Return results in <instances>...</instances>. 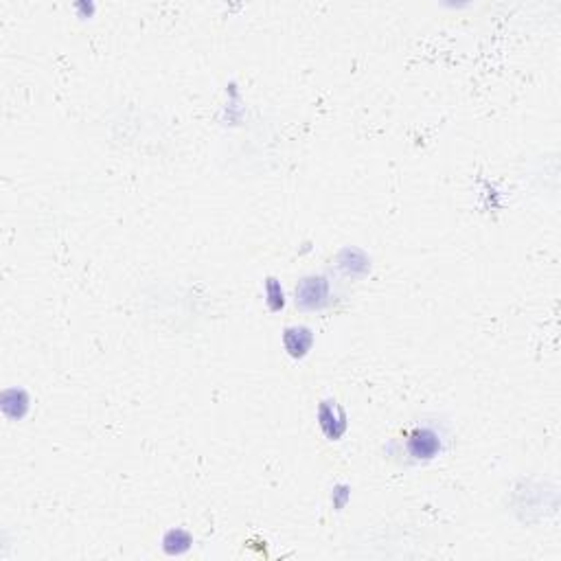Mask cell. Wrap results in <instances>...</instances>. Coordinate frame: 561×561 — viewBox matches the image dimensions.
I'll return each mask as SVG.
<instances>
[{
	"label": "cell",
	"instance_id": "cell-2",
	"mask_svg": "<svg viewBox=\"0 0 561 561\" xmlns=\"http://www.w3.org/2000/svg\"><path fill=\"white\" fill-rule=\"evenodd\" d=\"M299 296H301V303H305V305H310V307L318 305L320 299L325 296L323 278H307L299 290Z\"/></svg>",
	"mask_w": 561,
	"mask_h": 561
},
{
	"label": "cell",
	"instance_id": "cell-1",
	"mask_svg": "<svg viewBox=\"0 0 561 561\" xmlns=\"http://www.w3.org/2000/svg\"><path fill=\"white\" fill-rule=\"evenodd\" d=\"M410 449L417 458H430L438 449V438L430 430H419L410 440Z\"/></svg>",
	"mask_w": 561,
	"mask_h": 561
}]
</instances>
